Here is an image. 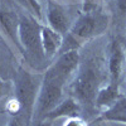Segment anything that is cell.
<instances>
[{
	"label": "cell",
	"instance_id": "obj_1",
	"mask_svg": "<svg viewBox=\"0 0 126 126\" xmlns=\"http://www.w3.org/2000/svg\"><path fill=\"white\" fill-rule=\"evenodd\" d=\"M102 73L97 61L90 59L79 64L75 77L69 82V91L73 98H76L81 106H92L101 86Z\"/></svg>",
	"mask_w": 126,
	"mask_h": 126
},
{
	"label": "cell",
	"instance_id": "obj_2",
	"mask_svg": "<svg viewBox=\"0 0 126 126\" xmlns=\"http://www.w3.org/2000/svg\"><path fill=\"white\" fill-rule=\"evenodd\" d=\"M43 76L20 68L15 78V97L18 107L23 115V125L32 126L34 120L35 103L39 94Z\"/></svg>",
	"mask_w": 126,
	"mask_h": 126
},
{
	"label": "cell",
	"instance_id": "obj_3",
	"mask_svg": "<svg viewBox=\"0 0 126 126\" xmlns=\"http://www.w3.org/2000/svg\"><path fill=\"white\" fill-rule=\"evenodd\" d=\"M42 23L35 18L24 13L20 14L19 40L22 46V56L33 63H44L47 59L42 47Z\"/></svg>",
	"mask_w": 126,
	"mask_h": 126
},
{
	"label": "cell",
	"instance_id": "obj_4",
	"mask_svg": "<svg viewBox=\"0 0 126 126\" xmlns=\"http://www.w3.org/2000/svg\"><path fill=\"white\" fill-rule=\"evenodd\" d=\"M109 27V16L100 8L92 10H82L75 18L67 34L72 35L78 43H83L100 37Z\"/></svg>",
	"mask_w": 126,
	"mask_h": 126
},
{
	"label": "cell",
	"instance_id": "obj_5",
	"mask_svg": "<svg viewBox=\"0 0 126 126\" xmlns=\"http://www.w3.org/2000/svg\"><path fill=\"white\" fill-rule=\"evenodd\" d=\"M64 88H66V85L63 82L43 76L39 94L35 103L33 121L46 119L47 115L58 106L59 102L64 98V94H63Z\"/></svg>",
	"mask_w": 126,
	"mask_h": 126
},
{
	"label": "cell",
	"instance_id": "obj_6",
	"mask_svg": "<svg viewBox=\"0 0 126 126\" xmlns=\"http://www.w3.org/2000/svg\"><path fill=\"white\" fill-rule=\"evenodd\" d=\"M81 64V56L78 50H69L61 53L49 64L44 72V77L53 78L67 85L75 77Z\"/></svg>",
	"mask_w": 126,
	"mask_h": 126
},
{
	"label": "cell",
	"instance_id": "obj_7",
	"mask_svg": "<svg viewBox=\"0 0 126 126\" xmlns=\"http://www.w3.org/2000/svg\"><path fill=\"white\" fill-rule=\"evenodd\" d=\"M69 13V5L58 3L56 0H47L44 3V23L49 28L64 37L73 23Z\"/></svg>",
	"mask_w": 126,
	"mask_h": 126
},
{
	"label": "cell",
	"instance_id": "obj_8",
	"mask_svg": "<svg viewBox=\"0 0 126 126\" xmlns=\"http://www.w3.org/2000/svg\"><path fill=\"white\" fill-rule=\"evenodd\" d=\"M126 68V48L120 39H113L109 49L107 73L109 82L120 85Z\"/></svg>",
	"mask_w": 126,
	"mask_h": 126
},
{
	"label": "cell",
	"instance_id": "obj_9",
	"mask_svg": "<svg viewBox=\"0 0 126 126\" xmlns=\"http://www.w3.org/2000/svg\"><path fill=\"white\" fill-rule=\"evenodd\" d=\"M20 14L6 6H0V32L10 42V44L19 54H22V46L19 40Z\"/></svg>",
	"mask_w": 126,
	"mask_h": 126
},
{
	"label": "cell",
	"instance_id": "obj_10",
	"mask_svg": "<svg viewBox=\"0 0 126 126\" xmlns=\"http://www.w3.org/2000/svg\"><path fill=\"white\" fill-rule=\"evenodd\" d=\"M42 47H43V53L46 59H53L58 56L62 43H63V35L57 33L56 30L49 28L46 24H42Z\"/></svg>",
	"mask_w": 126,
	"mask_h": 126
},
{
	"label": "cell",
	"instance_id": "obj_11",
	"mask_svg": "<svg viewBox=\"0 0 126 126\" xmlns=\"http://www.w3.org/2000/svg\"><path fill=\"white\" fill-rule=\"evenodd\" d=\"M82 110V106L78 103V101L76 98H73L72 96H68V97H64L59 105L54 109L52 110L46 119H49V120H54V119H59V117H75V116H79V112ZM44 120V119H43Z\"/></svg>",
	"mask_w": 126,
	"mask_h": 126
},
{
	"label": "cell",
	"instance_id": "obj_12",
	"mask_svg": "<svg viewBox=\"0 0 126 126\" xmlns=\"http://www.w3.org/2000/svg\"><path fill=\"white\" fill-rule=\"evenodd\" d=\"M120 97H121L120 85L109 82L107 85L102 86L98 90L97 96H96V101H94V106L98 107V109L106 110L110 106H112Z\"/></svg>",
	"mask_w": 126,
	"mask_h": 126
},
{
	"label": "cell",
	"instance_id": "obj_13",
	"mask_svg": "<svg viewBox=\"0 0 126 126\" xmlns=\"http://www.w3.org/2000/svg\"><path fill=\"white\" fill-rule=\"evenodd\" d=\"M100 120L126 124V97L121 96L112 106L103 110L100 116Z\"/></svg>",
	"mask_w": 126,
	"mask_h": 126
},
{
	"label": "cell",
	"instance_id": "obj_14",
	"mask_svg": "<svg viewBox=\"0 0 126 126\" xmlns=\"http://www.w3.org/2000/svg\"><path fill=\"white\" fill-rule=\"evenodd\" d=\"M24 10V13L35 18L42 24L44 23V5L39 0H14Z\"/></svg>",
	"mask_w": 126,
	"mask_h": 126
},
{
	"label": "cell",
	"instance_id": "obj_15",
	"mask_svg": "<svg viewBox=\"0 0 126 126\" xmlns=\"http://www.w3.org/2000/svg\"><path fill=\"white\" fill-rule=\"evenodd\" d=\"M63 126H87L86 121L81 119L79 116H75V117H68L66 119V122Z\"/></svg>",
	"mask_w": 126,
	"mask_h": 126
},
{
	"label": "cell",
	"instance_id": "obj_16",
	"mask_svg": "<svg viewBox=\"0 0 126 126\" xmlns=\"http://www.w3.org/2000/svg\"><path fill=\"white\" fill-rule=\"evenodd\" d=\"M81 1L83 5V10H92L100 8L101 0H81Z\"/></svg>",
	"mask_w": 126,
	"mask_h": 126
},
{
	"label": "cell",
	"instance_id": "obj_17",
	"mask_svg": "<svg viewBox=\"0 0 126 126\" xmlns=\"http://www.w3.org/2000/svg\"><path fill=\"white\" fill-rule=\"evenodd\" d=\"M32 126H52V120H49V119H44V120L33 121Z\"/></svg>",
	"mask_w": 126,
	"mask_h": 126
},
{
	"label": "cell",
	"instance_id": "obj_18",
	"mask_svg": "<svg viewBox=\"0 0 126 126\" xmlns=\"http://www.w3.org/2000/svg\"><path fill=\"white\" fill-rule=\"evenodd\" d=\"M6 126H24V125H23V121L20 120L19 117H13L12 120L8 122Z\"/></svg>",
	"mask_w": 126,
	"mask_h": 126
},
{
	"label": "cell",
	"instance_id": "obj_19",
	"mask_svg": "<svg viewBox=\"0 0 126 126\" xmlns=\"http://www.w3.org/2000/svg\"><path fill=\"white\" fill-rule=\"evenodd\" d=\"M58 3H63V4H67V5H71V4H75L77 0H56Z\"/></svg>",
	"mask_w": 126,
	"mask_h": 126
},
{
	"label": "cell",
	"instance_id": "obj_20",
	"mask_svg": "<svg viewBox=\"0 0 126 126\" xmlns=\"http://www.w3.org/2000/svg\"><path fill=\"white\" fill-rule=\"evenodd\" d=\"M39 1H40V3H42V4H43V5H44V3H46V1H47V0H39Z\"/></svg>",
	"mask_w": 126,
	"mask_h": 126
}]
</instances>
